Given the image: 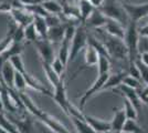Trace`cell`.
Wrapping results in <instances>:
<instances>
[{
	"instance_id": "cell-1",
	"label": "cell",
	"mask_w": 148,
	"mask_h": 133,
	"mask_svg": "<svg viewBox=\"0 0 148 133\" xmlns=\"http://www.w3.org/2000/svg\"><path fill=\"white\" fill-rule=\"evenodd\" d=\"M19 94H20V98H21V100L25 104V110L29 111L31 114H33L42 123H44L51 131H53L54 133H70L68 131V129L63 124H61L56 118H53L52 115H50L47 112H44V111L38 108L37 105L33 103V101L25 94V92H19Z\"/></svg>"
},
{
	"instance_id": "cell-2",
	"label": "cell",
	"mask_w": 148,
	"mask_h": 133,
	"mask_svg": "<svg viewBox=\"0 0 148 133\" xmlns=\"http://www.w3.org/2000/svg\"><path fill=\"white\" fill-rule=\"evenodd\" d=\"M95 30L99 32V39L105 45L111 59H115L119 61L122 60L128 61V51H127V47L123 39H119L117 37L106 33L105 30H102V28L95 29Z\"/></svg>"
},
{
	"instance_id": "cell-3",
	"label": "cell",
	"mask_w": 148,
	"mask_h": 133,
	"mask_svg": "<svg viewBox=\"0 0 148 133\" xmlns=\"http://www.w3.org/2000/svg\"><path fill=\"white\" fill-rule=\"evenodd\" d=\"M138 23L130 20L128 25L126 27L125 31V37H124V42L127 47L128 51V64L134 63L135 60L139 57V51H138Z\"/></svg>"
},
{
	"instance_id": "cell-4",
	"label": "cell",
	"mask_w": 148,
	"mask_h": 133,
	"mask_svg": "<svg viewBox=\"0 0 148 133\" xmlns=\"http://www.w3.org/2000/svg\"><path fill=\"white\" fill-rule=\"evenodd\" d=\"M99 10L110 19H114L122 23L124 27H127L130 18L122 6V1L119 0H105L103 6Z\"/></svg>"
},
{
	"instance_id": "cell-5",
	"label": "cell",
	"mask_w": 148,
	"mask_h": 133,
	"mask_svg": "<svg viewBox=\"0 0 148 133\" xmlns=\"http://www.w3.org/2000/svg\"><path fill=\"white\" fill-rule=\"evenodd\" d=\"M10 62H11V64L13 65V68L16 69V71L20 72V73L23 76L28 87H30L31 89L36 90V91L40 92V93H43V94H45V95H49V96H51V98L53 96V93H51L48 89H45L42 84H40L38 81H36V80L28 73V71L25 70V63H23V61H22V58H21L20 54H17V56H13V57L10 58Z\"/></svg>"
},
{
	"instance_id": "cell-6",
	"label": "cell",
	"mask_w": 148,
	"mask_h": 133,
	"mask_svg": "<svg viewBox=\"0 0 148 133\" xmlns=\"http://www.w3.org/2000/svg\"><path fill=\"white\" fill-rule=\"evenodd\" d=\"M87 34L86 27L81 23L76 27V31L73 39L71 41V49H70V61L72 62L75 60V58L80 54V52L83 49H85L87 44Z\"/></svg>"
},
{
	"instance_id": "cell-7",
	"label": "cell",
	"mask_w": 148,
	"mask_h": 133,
	"mask_svg": "<svg viewBox=\"0 0 148 133\" xmlns=\"http://www.w3.org/2000/svg\"><path fill=\"white\" fill-rule=\"evenodd\" d=\"M122 6L126 11L130 20H133L138 23L144 18L148 16V1L145 3H130L126 1H122Z\"/></svg>"
},
{
	"instance_id": "cell-8",
	"label": "cell",
	"mask_w": 148,
	"mask_h": 133,
	"mask_svg": "<svg viewBox=\"0 0 148 133\" xmlns=\"http://www.w3.org/2000/svg\"><path fill=\"white\" fill-rule=\"evenodd\" d=\"M34 45L37 48L38 52L41 57L42 62L45 63H52V61L54 60V48L53 43L48 40V39H38L34 42Z\"/></svg>"
},
{
	"instance_id": "cell-9",
	"label": "cell",
	"mask_w": 148,
	"mask_h": 133,
	"mask_svg": "<svg viewBox=\"0 0 148 133\" xmlns=\"http://www.w3.org/2000/svg\"><path fill=\"white\" fill-rule=\"evenodd\" d=\"M52 99L61 107V109L64 111V113L68 115V105L70 102L66 98V88H65V80H64V74L61 76L60 82L54 87V92Z\"/></svg>"
},
{
	"instance_id": "cell-10",
	"label": "cell",
	"mask_w": 148,
	"mask_h": 133,
	"mask_svg": "<svg viewBox=\"0 0 148 133\" xmlns=\"http://www.w3.org/2000/svg\"><path fill=\"white\" fill-rule=\"evenodd\" d=\"M110 76V73H104V74H99L97 79L95 80V82L92 84V87L87 90L84 94L82 95V98L80 99V110L83 111V109L85 107V103L88 101L90 98H92L95 93H97L99 91H102V88L104 85V83L106 82L107 78Z\"/></svg>"
},
{
	"instance_id": "cell-11",
	"label": "cell",
	"mask_w": 148,
	"mask_h": 133,
	"mask_svg": "<svg viewBox=\"0 0 148 133\" xmlns=\"http://www.w3.org/2000/svg\"><path fill=\"white\" fill-rule=\"evenodd\" d=\"M114 91H116V92H118V93H121V94L123 95V96H125L126 99H128L138 112L142 110L143 102H142V100H140V98H139V95H138L137 90L130 88V87H127V85H125V84H123V83H121L117 88L114 89Z\"/></svg>"
},
{
	"instance_id": "cell-12",
	"label": "cell",
	"mask_w": 148,
	"mask_h": 133,
	"mask_svg": "<svg viewBox=\"0 0 148 133\" xmlns=\"http://www.w3.org/2000/svg\"><path fill=\"white\" fill-rule=\"evenodd\" d=\"M9 13H10L12 20L18 25L27 27L28 25H30L31 22H33L34 16L25 8H12Z\"/></svg>"
},
{
	"instance_id": "cell-13",
	"label": "cell",
	"mask_w": 148,
	"mask_h": 133,
	"mask_svg": "<svg viewBox=\"0 0 148 133\" xmlns=\"http://www.w3.org/2000/svg\"><path fill=\"white\" fill-rule=\"evenodd\" d=\"M23 51V42H16L12 41V43L10 44L6 50L0 54V76H1V69H2V64L9 61L10 58L17 54H21V52Z\"/></svg>"
},
{
	"instance_id": "cell-14",
	"label": "cell",
	"mask_w": 148,
	"mask_h": 133,
	"mask_svg": "<svg viewBox=\"0 0 148 133\" xmlns=\"http://www.w3.org/2000/svg\"><path fill=\"white\" fill-rule=\"evenodd\" d=\"M107 21V17L104 13L102 12L99 9H94L91 16L87 18V20L84 22L85 27L92 28V29H99V28H103Z\"/></svg>"
},
{
	"instance_id": "cell-15",
	"label": "cell",
	"mask_w": 148,
	"mask_h": 133,
	"mask_svg": "<svg viewBox=\"0 0 148 133\" xmlns=\"http://www.w3.org/2000/svg\"><path fill=\"white\" fill-rule=\"evenodd\" d=\"M127 121V116L123 109L114 108V116L111 121V131L113 133L123 132V127Z\"/></svg>"
},
{
	"instance_id": "cell-16",
	"label": "cell",
	"mask_w": 148,
	"mask_h": 133,
	"mask_svg": "<svg viewBox=\"0 0 148 133\" xmlns=\"http://www.w3.org/2000/svg\"><path fill=\"white\" fill-rule=\"evenodd\" d=\"M106 33L114 36V37H117L119 39H123L125 37V31H126V27H124L122 23H119L118 21L114 19H110L107 18V21L105 25L103 27Z\"/></svg>"
},
{
	"instance_id": "cell-17",
	"label": "cell",
	"mask_w": 148,
	"mask_h": 133,
	"mask_svg": "<svg viewBox=\"0 0 148 133\" xmlns=\"http://www.w3.org/2000/svg\"><path fill=\"white\" fill-rule=\"evenodd\" d=\"M83 120L86 122L90 127H92L94 131L96 132H106L111 131V122L103 121L97 118H94L92 115H87L83 113Z\"/></svg>"
},
{
	"instance_id": "cell-18",
	"label": "cell",
	"mask_w": 148,
	"mask_h": 133,
	"mask_svg": "<svg viewBox=\"0 0 148 133\" xmlns=\"http://www.w3.org/2000/svg\"><path fill=\"white\" fill-rule=\"evenodd\" d=\"M14 73H16V69L13 68L10 60L7 61L2 64V69H1V79L2 81L6 83L7 87L9 88H13V79H14Z\"/></svg>"
},
{
	"instance_id": "cell-19",
	"label": "cell",
	"mask_w": 148,
	"mask_h": 133,
	"mask_svg": "<svg viewBox=\"0 0 148 133\" xmlns=\"http://www.w3.org/2000/svg\"><path fill=\"white\" fill-rule=\"evenodd\" d=\"M128 74L127 71H121L118 73H114V74H110L106 82L104 83L103 88H102V91L103 90H108V89H115L117 88L121 83L123 82L124 78Z\"/></svg>"
},
{
	"instance_id": "cell-20",
	"label": "cell",
	"mask_w": 148,
	"mask_h": 133,
	"mask_svg": "<svg viewBox=\"0 0 148 133\" xmlns=\"http://www.w3.org/2000/svg\"><path fill=\"white\" fill-rule=\"evenodd\" d=\"M64 30H65V23L49 28L48 40H50L52 43H61L64 37Z\"/></svg>"
},
{
	"instance_id": "cell-21",
	"label": "cell",
	"mask_w": 148,
	"mask_h": 133,
	"mask_svg": "<svg viewBox=\"0 0 148 133\" xmlns=\"http://www.w3.org/2000/svg\"><path fill=\"white\" fill-rule=\"evenodd\" d=\"M99 52L93 48L91 44H86L85 47V53H84V68H88V67H93L96 65L97 61H99Z\"/></svg>"
},
{
	"instance_id": "cell-22",
	"label": "cell",
	"mask_w": 148,
	"mask_h": 133,
	"mask_svg": "<svg viewBox=\"0 0 148 133\" xmlns=\"http://www.w3.org/2000/svg\"><path fill=\"white\" fill-rule=\"evenodd\" d=\"M33 25L36 27L39 38L40 39H48V30L49 27L47 25V21L42 16H34L33 18Z\"/></svg>"
},
{
	"instance_id": "cell-23",
	"label": "cell",
	"mask_w": 148,
	"mask_h": 133,
	"mask_svg": "<svg viewBox=\"0 0 148 133\" xmlns=\"http://www.w3.org/2000/svg\"><path fill=\"white\" fill-rule=\"evenodd\" d=\"M10 120L13 122V124L17 127L19 133H33V127H32V121L30 119H25V120H18L12 115L8 116Z\"/></svg>"
},
{
	"instance_id": "cell-24",
	"label": "cell",
	"mask_w": 148,
	"mask_h": 133,
	"mask_svg": "<svg viewBox=\"0 0 148 133\" xmlns=\"http://www.w3.org/2000/svg\"><path fill=\"white\" fill-rule=\"evenodd\" d=\"M70 49H71V41L68 39L62 40L60 50H59V56L58 58L62 61V63L65 67H68V63L70 62Z\"/></svg>"
},
{
	"instance_id": "cell-25",
	"label": "cell",
	"mask_w": 148,
	"mask_h": 133,
	"mask_svg": "<svg viewBox=\"0 0 148 133\" xmlns=\"http://www.w3.org/2000/svg\"><path fill=\"white\" fill-rule=\"evenodd\" d=\"M77 7H79V10H80L81 21H82V23L84 25V22H85L87 20V18L91 16V13L93 12V10H94L95 8H94V7L90 3V1H87V0H79Z\"/></svg>"
},
{
	"instance_id": "cell-26",
	"label": "cell",
	"mask_w": 148,
	"mask_h": 133,
	"mask_svg": "<svg viewBox=\"0 0 148 133\" xmlns=\"http://www.w3.org/2000/svg\"><path fill=\"white\" fill-rule=\"evenodd\" d=\"M17 23L14 22V21H12L10 25H9V27H8V32H7L6 37L2 39V40H0V54L3 52V51L6 50L7 48L10 45V44L12 43L13 41V31H14V29L17 28Z\"/></svg>"
},
{
	"instance_id": "cell-27",
	"label": "cell",
	"mask_w": 148,
	"mask_h": 133,
	"mask_svg": "<svg viewBox=\"0 0 148 133\" xmlns=\"http://www.w3.org/2000/svg\"><path fill=\"white\" fill-rule=\"evenodd\" d=\"M42 6L45 11L51 14H62V5L58 2V0H44Z\"/></svg>"
},
{
	"instance_id": "cell-28",
	"label": "cell",
	"mask_w": 148,
	"mask_h": 133,
	"mask_svg": "<svg viewBox=\"0 0 148 133\" xmlns=\"http://www.w3.org/2000/svg\"><path fill=\"white\" fill-rule=\"evenodd\" d=\"M42 67H43L44 73H45V76H47L48 80L50 81V83H51L53 87H56V84L60 82V80H61V76L56 74V72L54 71V70H53L52 65H51L50 63H45V62H42Z\"/></svg>"
},
{
	"instance_id": "cell-29",
	"label": "cell",
	"mask_w": 148,
	"mask_h": 133,
	"mask_svg": "<svg viewBox=\"0 0 148 133\" xmlns=\"http://www.w3.org/2000/svg\"><path fill=\"white\" fill-rule=\"evenodd\" d=\"M70 118H71L74 127H75L76 131L79 133H97L96 131H94L92 127H90L84 120L79 119V118H76V116H70Z\"/></svg>"
},
{
	"instance_id": "cell-30",
	"label": "cell",
	"mask_w": 148,
	"mask_h": 133,
	"mask_svg": "<svg viewBox=\"0 0 148 133\" xmlns=\"http://www.w3.org/2000/svg\"><path fill=\"white\" fill-rule=\"evenodd\" d=\"M0 127H3L9 133H19L17 127L13 124V122L8 116L3 114V112H0Z\"/></svg>"
},
{
	"instance_id": "cell-31",
	"label": "cell",
	"mask_w": 148,
	"mask_h": 133,
	"mask_svg": "<svg viewBox=\"0 0 148 133\" xmlns=\"http://www.w3.org/2000/svg\"><path fill=\"white\" fill-rule=\"evenodd\" d=\"M124 99V110H125V113L128 120H137L138 118V111L136 110V108L132 104V102L126 99L125 96H123Z\"/></svg>"
},
{
	"instance_id": "cell-32",
	"label": "cell",
	"mask_w": 148,
	"mask_h": 133,
	"mask_svg": "<svg viewBox=\"0 0 148 133\" xmlns=\"http://www.w3.org/2000/svg\"><path fill=\"white\" fill-rule=\"evenodd\" d=\"M111 59L105 56H99V61H97V69H99V74H104L108 73L111 70Z\"/></svg>"
},
{
	"instance_id": "cell-33",
	"label": "cell",
	"mask_w": 148,
	"mask_h": 133,
	"mask_svg": "<svg viewBox=\"0 0 148 133\" xmlns=\"http://www.w3.org/2000/svg\"><path fill=\"white\" fill-rule=\"evenodd\" d=\"M38 39L40 38H39V34L36 30L33 22H31L30 25L25 27V40H27L28 42H34Z\"/></svg>"
},
{
	"instance_id": "cell-34",
	"label": "cell",
	"mask_w": 148,
	"mask_h": 133,
	"mask_svg": "<svg viewBox=\"0 0 148 133\" xmlns=\"http://www.w3.org/2000/svg\"><path fill=\"white\" fill-rule=\"evenodd\" d=\"M27 87H28V85H27V82H25L23 76H22L20 72L16 71V73H14V79H13V88L16 89L18 92H25Z\"/></svg>"
},
{
	"instance_id": "cell-35",
	"label": "cell",
	"mask_w": 148,
	"mask_h": 133,
	"mask_svg": "<svg viewBox=\"0 0 148 133\" xmlns=\"http://www.w3.org/2000/svg\"><path fill=\"white\" fill-rule=\"evenodd\" d=\"M123 132L124 133H147L143 130L142 127H139L135 120H128L126 121L125 125L123 127Z\"/></svg>"
},
{
	"instance_id": "cell-36",
	"label": "cell",
	"mask_w": 148,
	"mask_h": 133,
	"mask_svg": "<svg viewBox=\"0 0 148 133\" xmlns=\"http://www.w3.org/2000/svg\"><path fill=\"white\" fill-rule=\"evenodd\" d=\"M135 64L137 65V68H138L139 72H140V79H142V81L146 85H148V65L143 63L142 60L139 59V57L135 60Z\"/></svg>"
},
{
	"instance_id": "cell-37",
	"label": "cell",
	"mask_w": 148,
	"mask_h": 133,
	"mask_svg": "<svg viewBox=\"0 0 148 133\" xmlns=\"http://www.w3.org/2000/svg\"><path fill=\"white\" fill-rule=\"evenodd\" d=\"M123 84L125 85H127V87H130V88L135 89V90H139V89H142V81L140 80H138V79H136L134 76H130V74H127V76L124 78L123 80Z\"/></svg>"
},
{
	"instance_id": "cell-38",
	"label": "cell",
	"mask_w": 148,
	"mask_h": 133,
	"mask_svg": "<svg viewBox=\"0 0 148 133\" xmlns=\"http://www.w3.org/2000/svg\"><path fill=\"white\" fill-rule=\"evenodd\" d=\"M44 19L47 21V25H48L49 28H51V27H56V25H60L63 23L61 18L59 17V14H51V13H49L48 16L44 17Z\"/></svg>"
},
{
	"instance_id": "cell-39",
	"label": "cell",
	"mask_w": 148,
	"mask_h": 133,
	"mask_svg": "<svg viewBox=\"0 0 148 133\" xmlns=\"http://www.w3.org/2000/svg\"><path fill=\"white\" fill-rule=\"evenodd\" d=\"M51 65H52V68H53V70L56 72L58 76H62L63 74H64V70L66 69V67L62 63V61L58 57L54 58V60L52 61Z\"/></svg>"
},
{
	"instance_id": "cell-40",
	"label": "cell",
	"mask_w": 148,
	"mask_h": 133,
	"mask_svg": "<svg viewBox=\"0 0 148 133\" xmlns=\"http://www.w3.org/2000/svg\"><path fill=\"white\" fill-rule=\"evenodd\" d=\"M13 41L16 42H23L25 41V27L17 25L13 31Z\"/></svg>"
},
{
	"instance_id": "cell-41",
	"label": "cell",
	"mask_w": 148,
	"mask_h": 133,
	"mask_svg": "<svg viewBox=\"0 0 148 133\" xmlns=\"http://www.w3.org/2000/svg\"><path fill=\"white\" fill-rule=\"evenodd\" d=\"M138 51H139V53L148 51V37L139 36V39H138Z\"/></svg>"
},
{
	"instance_id": "cell-42",
	"label": "cell",
	"mask_w": 148,
	"mask_h": 133,
	"mask_svg": "<svg viewBox=\"0 0 148 133\" xmlns=\"http://www.w3.org/2000/svg\"><path fill=\"white\" fill-rule=\"evenodd\" d=\"M128 74L132 76H134L136 79H138V80H140L142 81V79H140V72H139V70L137 68V65L134 63H130V68H128Z\"/></svg>"
},
{
	"instance_id": "cell-43",
	"label": "cell",
	"mask_w": 148,
	"mask_h": 133,
	"mask_svg": "<svg viewBox=\"0 0 148 133\" xmlns=\"http://www.w3.org/2000/svg\"><path fill=\"white\" fill-rule=\"evenodd\" d=\"M19 1L23 7H27L33 6V5H41L44 0H19Z\"/></svg>"
},
{
	"instance_id": "cell-44",
	"label": "cell",
	"mask_w": 148,
	"mask_h": 133,
	"mask_svg": "<svg viewBox=\"0 0 148 133\" xmlns=\"http://www.w3.org/2000/svg\"><path fill=\"white\" fill-rule=\"evenodd\" d=\"M138 34L142 37H148V22H146L143 27H138Z\"/></svg>"
},
{
	"instance_id": "cell-45",
	"label": "cell",
	"mask_w": 148,
	"mask_h": 133,
	"mask_svg": "<svg viewBox=\"0 0 148 133\" xmlns=\"http://www.w3.org/2000/svg\"><path fill=\"white\" fill-rule=\"evenodd\" d=\"M90 1V3L92 5L94 8H96V9H99L101 7L103 6V3H104L105 0H88Z\"/></svg>"
},
{
	"instance_id": "cell-46",
	"label": "cell",
	"mask_w": 148,
	"mask_h": 133,
	"mask_svg": "<svg viewBox=\"0 0 148 133\" xmlns=\"http://www.w3.org/2000/svg\"><path fill=\"white\" fill-rule=\"evenodd\" d=\"M139 59L142 60L143 63L148 65V51H145V52L139 53Z\"/></svg>"
},
{
	"instance_id": "cell-47",
	"label": "cell",
	"mask_w": 148,
	"mask_h": 133,
	"mask_svg": "<svg viewBox=\"0 0 148 133\" xmlns=\"http://www.w3.org/2000/svg\"><path fill=\"white\" fill-rule=\"evenodd\" d=\"M0 112H3V104L1 101V95H0Z\"/></svg>"
},
{
	"instance_id": "cell-48",
	"label": "cell",
	"mask_w": 148,
	"mask_h": 133,
	"mask_svg": "<svg viewBox=\"0 0 148 133\" xmlns=\"http://www.w3.org/2000/svg\"><path fill=\"white\" fill-rule=\"evenodd\" d=\"M0 133H9V132H7L6 130L3 129V127H0Z\"/></svg>"
},
{
	"instance_id": "cell-49",
	"label": "cell",
	"mask_w": 148,
	"mask_h": 133,
	"mask_svg": "<svg viewBox=\"0 0 148 133\" xmlns=\"http://www.w3.org/2000/svg\"><path fill=\"white\" fill-rule=\"evenodd\" d=\"M116 133H124V132H116Z\"/></svg>"
},
{
	"instance_id": "cell-50",
	"label": "cell",
	"mask_w": 148,
	"mask_h": 133,
	"mask_svg": "<svg viewBox=\"0 0 148 133\" xmlns=\"http://www.w3.org/2000/svg\"><path fill=\"white\" fill-rule=\"evenodd\" d=\"M147 18H148V16H147Z\"/></svg>"
},
{
	"instance_id": "cell-51",
	"label": "cell",
	"mask_w": 148,
	"mask_h": 133,
	"mask_svg": "<svg viewBox=\"0 0 148 133\" xmlns=\"http://www.w3.org/2000/svg\"><path fill=\"white\" fill-rule=\"evenodd\" d=\"M87 1H88V0H87Z\"/></svg>"
},
{
	"instance_id": "cell-52",
	"label": "cell",
	"mask_w": 148,
	"mask_h": 133,
	"mask_svg": "<svg viewBox=\"0 0 148 133\" xmlns=\"http://www.w3.org/2000/svg\"><path fill=\"white\" fill-rule=\"evenodd\" d=\"M0 1H1V0H0Z\"/></svg>"
}]
</instances>
